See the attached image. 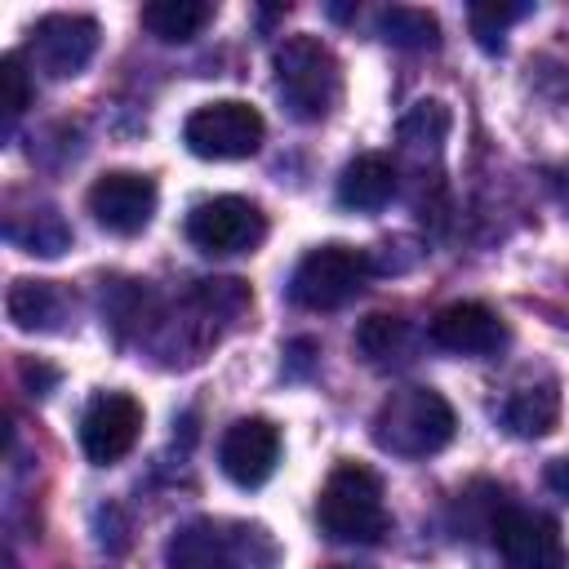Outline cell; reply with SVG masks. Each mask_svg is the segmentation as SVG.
<instances>
[{"instance_id":"7","label":"cell","mask_w":569,"mask_h":569,"mask_svg":"<svg viewBox=\"0 0 569 569\" xmlns=\"http://www.w3.org/2000/svg\"><path fill=\"white\" fill-rule=\"evenodd\" d=\"M267 236V213L244 196H213L187 213V240L200 253H253Z\"/></svg>"},{"instance_id":"3","label":"cell","mask_w":569,"mask_h":569,"mask_svg":"<svg viewBox=\"0 0 569 569\" xmlns=\"http://www.w3.org/2000/svg\"><path fill=\"white\" fill-rule=\"evenodd\" d=\"M453 431H458L453 405L436 387H400L373 413V440L396 458L440 453L453 440Z\"/></svg>"},{"instance_id":"11","label":"cell","mask_w":569,"mask_h":569,"mask_svg":"<svg viewBox=\"0 0 569 569\" xmlns=\"http://www.w3.org/2000/svg\"><path fill=\"white\" fill-rule=\"evenodd\" d=\"M138 431H142V405L124 391H102L89 400L80 418V449L93 467H111L138 445Z\"/></svg>"},{"instance_id":"9","label":"cell","mask_w":569,"mask_h":569,"mask_svg":"<svg viewBox=\"0 0 569 569\" xmlns=\"http://www.w3.org/2000/svg\"><path fill=\"white\" fill-rule=\"evenodd\" d=\"M489 533H493L498 551L516 569H569V542H565L560 525L547 511H529V507L502 502V511H498Z\"/></svg>"},{"instance_id":"10","label":"cell","mask_w":569,"mask_h":569,"mask_svg":"<svg viewBox=\"0 0 569 569\" xmlns=\"http://www.w3.org/2000/svg\"><path fill=\"white\" fill-rule=\"evenodd\" d=\"M84 204H89L93 222L107 227L111 236H138V231L151 227L156 204H160V191H156V178L116 169V173H102L89 187Z\"/></svg>"},{"instance_id":"21","label":"cell","mask_w":569,"mask_h":569,"mask_svg":"<svg viewBox=\"0 0 569 569\" xmlns=\"http://www.w3.org/2000/svg\"><path fill=\"white\" fill-rule=\"evenodd\" d=\"M449 107L445 102H413V111L400 120V142L409 147H440L449 138Z\"/></svg>"},{"instance_id":"1","label":"cell","mask_w":569,"mask_h":569,"mask_svg":"<svg viewBox=\"0 0 569 569\" xmlns=\"http://www.w3.org/2000/svg\"><path fill=\"white\" fill-rule=\"evenodd\" d=\"M164 560L169 569H276L280 547L262 525L196 516L182 529H173Z\"/></svg>"},{"instance_id":"22","label":"cell","mask_w":569,"mask_h":569,"mask_svg":"<svg viewBox=\"0 0 569 569\" xmlns=\"http://www.w3.org/2000/svg\"><path fill=\"white\" fill-rule=\"evenodd\" d=\"M529 13V4H498V0H485V4H471V36L480 40V49H502V31L511 22H520Z\"/></svg>"},{"instance_id":"26","label":"cell","mask_w":569,"mask_h":569,"mask_svg":"<svg viewBox=\"0 0 569 569\" xmlns=\"http://www.w3.org/2000/svg\"><path fill=\"white\" fill-rule=\"evenodd\" d=\"M333 569H347V565H333Z\"/></svg>"},{"instance_id":"5","label":"cell","mask_w":569,"mask_h":569,"mask_svg":"<svg viewBox=\"0 0 569 569\" xmlns=\"http://www.w3.org/2000/svg\"><path fill=\"white\" fill-rule=\"evenodd\" d=\"M369 271H373L369 253H360L351 244H320L293 267L289 298L307 311H333V307H347L365 289Z\"/></svg>"},{"instance_id":"8","label":"cell","mask_w":569,"mask_h":569,"mask_svg":"<svg viewBox=\"0 0 569 569\" xmlns=\"http://www.w3.org/2000/svg\"><path fill=\"white\" fill-rule=\"evenodd\" d=\"M98 53V22L89 13H49L31 27V40L22 49V58H31L36 71H44L49 80H71L89 67V58Z\"/></svg>"},{"instance_id":"6","label":"cell","mask_w":569,"mask_h":569,"mask_svg":"<svg viewBox=\"0 0 569 569\" xmlns=\"http://www.w3.org/2000/svg\"><path fill=\"white\" fill-rule=\"evenodd\" d=\"M262 133H267V124H262L258 107H249L240 98L204 102L182 124V142L200 160H244L262 147Z\"/></svg>"},{"instance_id":"4","label":"cell","mask_w":569,"mask_h":569,"mask_svg":"<svg viewBox=\"0 0 569 569\" xmlns=\"http://www.w3.org/2000/svg\"><path fill=\"white\" fill-rule=\"evenodd\" d=\"M316 520L333 542H378L391 529L378 476L365 462H338L316 498Z\"/></svg>"},{"instance_id":"13","label":"cell","mask_w":569,"mask_h":569,"mask_svg":"<svg viewBox=\"0 0 569 569\" xmlns=\"http://www.w3.org/2000/svg\"><path fill=\"white\" fill-rule=\"evenodd\" d=\"M431 342L453 356H493L507 347V325L485 302H449L431 320Z\"/></svg>"},{"instance_id":"15","label":"cell","mask_w":569,"mask_h":569,"mask_svg":"<svg viewBox=\"0 0 569 569\" xmlns=\"http://www.w3.org/2000/svg\"><path fill=\"white\" fill-rule=\"evenodd\" d=\"M396 196V164L378 151L356 156L338 178V204L356 213H378Z\"/></svg>"},{"instance_id":"23","label":"cell","mask_w":569,"mask_h":569,"mask_svg":"<svg viewBox=\"0 0 569 569\" xmlns=\"http://www.w3.org/2000/svg\"><path fill=\"white\" fill-rule=\"evenodd\" d=\"M31 102V76H27V58L22 53H4L0 58V107L4 120H18Z\"/></svg>"},{"instance_id":"14","label":"cell","mask_w":569,"mask_h":569,"mask_svg":"<svg viewBox=\"0 0 569 569\" xmlns=\"http://www.w3.org/2000/svg\"><path fill=\"white\" fill-rule=\"evenodd\" d=\"M4 311L27 333H58V329H67L76 302L53 280H13L4 293Z\"/></svg>"},{"instance_id":"16","label":"cell","mask_w":569,"mask_h":569,"mask_svg":"<svg viewBox=\"0 0 569 569\" xmlns=\"http://www.w3.org/2000/svg\"><path fill=\"white\" fill-rule=\"evenodd\" d=\"M502 422H507L511 436H525V440L547 436L560 422V391H556V382L542 378V382L516 387L511 400L502 405Z\"/></svg>"},{"instance_id":"17","label":"cell","mask_w":569,"mask_h":569,"mask_svg":"<svg viewBox=\"0 0 569 569\" xmlns=\"http://www.w3.org/2000/svg\"><path fill=\"white\" fill-rule=\"evenodd\" d=\"M209 22H213V4L209 0H156V4H142V27L164 44H187Z\"/></svg>"},{"instance_id":"18","label":"cell","mask_w":569,"mask_h":569,"mask_svg":"<svg viewBox=\"0 0 569 569\" xmlns=\"http://www.w3.org/2000/svg\"><path fill=\"white\" fill-rule=\"evenodd\" d=\"M378 36L396 49H436L440 44V22L427 9L391 4V9L378 13Z\"/></svg>"},{"instance_id":"25","label":"cell","mask_w":569,"mask_h":569,"mask_svg":"<svg viewBox=\"0 0 569 569\" xmlns=\"http://www.w3.org/2000/svg\"><path fill=\"white\" fill-rule=\"evenodd\" d=\"M547 485H551L560 498H569V458H551V462H547Z\"/></svg>"},{"instance_id":"2","label":"cell","mask_w":569,"mask_h":569,"mask_svg":"<svg viewBox=\"0 0 569 569\" xmlns=\"http://www.w3.org/2000/svg\"><path fill=\"white\" fill-rule=\"evenodd\" d=\"M276 93L293 120H325L342 98V67L320 36H289L276 44Z\"/></svg>"},{"instance_id":"20","label":"cell","mask_w":569,"mask_h":569,"mask_svg":"<svg viewBox=\"0 0 569 569\" xmlns=\"http://www.w3.org/2000/svg\"><path fill=\"white\" fill-rule=\"evenodd\" d=\"M9 240L22 244L27 253H40V258H58L67 244H71V227L62 222L58 209H36L27 213V227H9Z\"/></svg>"},{"instance_id":"19","label":"cell","mask_w":569,"mask_h":569,"mask_svg":"<svg viewBox=\"0 0 569 569\" xmlns=\"http://www.w3.org/2000/svg\"><path fill=\"white\" fill-rule=\"evenodd\" d=\"M356 351L369 360V365H391L409 351V325L400 316H365L360 329H356Z\"/></svg>"},{"instance_id":"12","label":"cell","mask_w":569,"mask_h":569,"mask_svg":"<svg viewBox=\"0 0 569 569\" xmlns=\"http://www.w3.org/2000/svg\"><path fill=\"white\" fill-rule=\"evenodd\" d=\"M280 462V431L276 422L267 418H240L222 431V445H218V467L231 485L240 489H258L271 480Z\"/></svg>"},{"instance_id":"24","label":"cell","mask_w":569,"mask_h":569,"mask_svg":"<svg viewBox=\"0 0 569 569\" xmlns=\"http://www.w3.org/2000/svg\"><path fill=\"white\" fill-rule=\"evenodd\" d=\"M22 382L31 387V396H49L53 382H58V369L53 365H40V360H27L22 365Z\"/></svg>"}]
</instances>
